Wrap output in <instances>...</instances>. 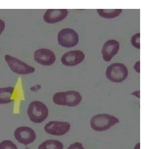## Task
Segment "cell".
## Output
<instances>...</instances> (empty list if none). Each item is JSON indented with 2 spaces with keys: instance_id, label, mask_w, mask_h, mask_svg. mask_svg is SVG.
<instances>
[{
  "instance_id": "9c48e42d",
  "label": "cell",
  "mask_w": 146,
  "mask_h": 149,
  "mask_svg": "<svg viewBox=\"0 0 146 149\" xmlns=\"http://www.w3.org/2000/svg\"><path fill=\"white\" fill-rule=\"evenodd\" d=\"M34 59L37 63L42 65L50 66L54 63L56 58L52 51L46 48H41L34 52Z\"/></svg>"
},
{
  "instance_id": "44dd1931",
  "label": "cell",
  "mask_w": 146,
  "mask_h": 149,
  "mask_svg": "<svg viewBox=\"0 0 146 149\" xmlns=\"http://www.w3.org/2000/svg\"><path fill=\"white\" fill-rule=\"evenodd\" d=\"M134 149H140V143L137 144V145L134 147Z\"/></svg>"
},
{
  "instance_id": "ac0fdd59",
  "label": "cell",
  "mask_w": 146,
  "mask_h": 149,
  "mask_svg": "<svg viewBox=\"0 0 146 149\" xmlns=\"http://www.w3.org/2000/svg\"><path fill=\"white\" fill-rule=\"evenodd\" d=\"M67 149H85V148L83 147V145L81 143L76 142L70 145Z\"/></svg>"
},
{
  "instance_id": "8992f818",
  "label": "cell",
  "mask_w": 146,
  "mask_h": 149,
  "mask_svg": "<svg viewBox=\"0 0 146 149\" xmlns=\"http://www.w3.org/2000/svg\"><path fill=\"white\" fill-rule=\"evenodd\" d=\"M4 58L10 70L17 74L25 75L35 71V68L19 60L17 58L13 57L10 55H6Z\"/></svg>"
},
{
  "instance_id": "ba28073f",
  "label": "cell",
  "mask_w": 146,
  "mask_h": 149,
  "mask_svg": "<svg viewBox=\"0 0 146 149\" xmlns=\"http://www.w3.org/2000/svg\"><path fill=\"white\" fill-rule=\"evenodd\" d=\"M70 128V124L65 121H53L47 123L44 129L49 134L61 136L66 134Z\"/></svg>"
},
{
  "instance_id": "3957f363",
  "label": "cell",
  "mask_w": 146,
  "mask_h": 149,
  "mask_svg": "<svg viewBox=\"0 0 146 149\" xmlns=\"http://www.w3.org/2000/svg\"><path fill=\"white\" fill-rule=\"evenodd\" d=\"M120 123L117 118L106 113H101L94 116L90 121L91 128L96 131H107L115 124Z\"/></svg>"
},
{
  "instance_id": "2e32d148",
  "label": "cell",
  "mask_w": 146,
  "mask_h": 149,
  "mask_svg": "<svg viewBox=\"0 0 146 149\" xmlns=\"http://www.w3.org/2000/svg\"><path fill=\"white\" fill-rule=\"evenodd\" d=\"M0 149H18V148L11 140H6L0 143Z\"/></svg>"
},
{
  "instance_id": "7402d4cb",
  "label": "cell",
  "mask_w": 146,
  "mask_h": 149,
  "mask_svg": "<svg viewBox=\"0 0 146 149\" xmlns=\"http://www.w3.org/2000/svg\"><path fill=\"white\" fill-rule=\"evenodd\" d=\"M0 52H1V49H0Z\"/></svg>"
},
{
  "instance_id": "e0dca14e",
  "label": "cell",
  "mask_w": 146,
  "mask_h": 149,
  "mask_svg": "<svg viewBox=\"0 0 146 149\" xmlns=\"http://www.w3.org/2000/svg\"><path fill=\"white\" fill-rule=\"evenodd\" d=\"M131 42L134 47L139 49L140 48V33L133 35L131 38Z\"/></svg>"
},
{
  "instance_id": "9a60e30c",
  "label": "cell",
  "mask_w": 146,
  "mask_h": 149,
  "mask_svg": "<svg viewBox=\"0 0 146 149\" xmlns=\"http://www.w3.org/2000/svg\"><path fill=\"white\" fill-rule=\"evenodd\" d=\"M63 144L59 141L48 140L40 144L38 149H63Z\"/></svg>"
},
{
  "instance_id": "5bb4252c",
  "label": "cell",
  "mask_w": 146,
  "mask_h": 149,
  "mask_svg": "<svg viewBox=\"0 0 146 149\" xmlns=\"http://www.w3.org/2000/svg\"><path fill=\"white\" fill-rule=\"evenodd\" d=\"M98 14L105 19H114L119 16L122 13V9H97Z\"/></svg>"
},
{
  "instance_id": "7a4b0ae2",
  "label": "cell",
  "mask_w": 146,
  "mask_h": 149,
  "mask_svg": "<svg viewBox=\"0 0 146 149\" xmlns=\"http://www.w3.org/2000/svg\"><path fill=\"white\" fill-rule=\"evenodd\" d=\"M27 114L30 120L40 124L46 120L49 115V110L45 104L40 101L32 102L28 107Z\"/></svg>"
},
{
  "instance_id": "30bf717a",
  "label": "cell",
  "mask_w": 146,
  "mask_h": 149,
  "mask_svg": "<svg viewBox=\"0 0 146 149\" xmlns=\"http://www.w3.org/2000/svg\"><path fill=\"white\" fill-rule=\"evenodd\" d=\"M85 55L81 51L75 50L67 52L61 58V62L65 66H75L81 63L85 59Z\"/></svg>"
},
{
  "instance_id": "7c38bea8",
  "label": "cell",
  "mask_w": 146,
  "mask_h": 149,
  "mask_svg": "<svg viewBox=\"0 0 146 149\" xmlns=\"http://www.w3.org/2000/svg\"><path fill=\"white\" fill-rule=\"evenodd\" d=\"M120 43L116 40L111 39L107 41L102 49L104 60L107 62H110L112 58L119 51Z\"/></svg>"
},
{
  "instance_id": "8fae6325",
  "label": "cell",
  "mask_w": 146,
  "mask_h": 149,
  "mask_svg": "<svg viewBox=\"0 0 146 149\" xmlns=\"http://www.w3.org/2000/svg\"><path fill=\"white\" fill-rule=\"evenodd\" d=\"M68 13L66 9H49L43 16V20L48 23H56L65 19Z\"/></svg>"
},
{
  "instance_id": "52a82bcc",
  "label": "cell",
  "mask_w": 146,
  "mask_h": 149,
  "mask_svg": "<svg viewBox=\"0 0 146 149\" xmlns=\"http://www.w3.org/2000/svg\"><path fill=\"white\" fill-rule=\"evenodd\" d=\"M14 136L19 143L25 146L33 143L36 139L35 131L28 127H18L14 131Z\"/></svg>"
},
{
  "instance_id": "5b68a950",
  "label": "cell",
  "mask_w": 146,
  "mask_h": 149,
  "mask_svg": "<svg viewBox=\"0 0 146 149\" xmlns=\"http://www.w3.org/2000/svg\"><path fill=\"white\" fill-rule=\"evenodd\" d=\"M79 40L78 33L70 28L62 29L57 35L58 43L65 48H72L76 46Z\"/></svg>"
},
{
  "instance_id": "6da1fadb",
  "label": "cell",
  "mask_w": 146,
  "mask_h": 149,
  "mask_svg": "<svg viewBox=\"0 0 146 149\" xmlns=\"http://www.w3.org/2000/svg\"><path fill=\"white\" fill-rule=\"evenodd\" d=\"M82 99L81 95L75 91L57 92L53 97V101L56 105L69 107H75L78 105Z\"/></svg>"
},
{
  "instance_id": "ffe728a7",
  "label": "cell",
  "mask_w": 146,
  "mask_h": 149,
  "mask_svg": "<svg viewBox=\"0 0 146 149\" xmlns=\"http://www.w3.org/2000/svg\"><path fill=\"white\" fill-rule=\"evenodd\" d=\"M140 61H138V62H137L136 63V64L134 66V70L136 71V72H137L138 73L140 72Z\"/></svg>"
},
{
  "instance_id": "277c9868",
  "label": "cell",
  "mask_w": 146,
  "mask_h": 149,
  "mask_svg": "<svg viewBox=\"0 0 146 149\" xmlns=\"http://www.w3.org/2000/svg\"><path fill=\"white\" fill-rule=\"evenodd\" d=\"M128 70L122 63H114L109 65L106 70L107 79L114 83H121L128 77Z\"/></svg>"
},
{
  "instance_id": "4fadbf2b",
  "label": "cell",
  "mask_w": 146,
  "mask_h": 149,
  "mask_svg": "<svg viewBox=\"0 0 146 149\" xmlns=\"http://www.w3.org/2000/svg\"><path fill=\"white\" fill-rule=\"evenodd\" d=\"M14 91V87H7L0 88V104H7L12 102L11 97Z\"/></svg>"
},
{
  "instance_id": "d6986e66",
  "label": "cell",
  "mask_w": 146,
  "mask_h": 149,
  "mask_svg": "<svg viewBox=\"0 0 146 149\" xmlns=\"http://www.w3.org/2000/svg\"><path fill=\"white\" fill-rule=\"evenodd\" d=\"M5 26H6L5 22L3 20H2L1 19H0V35H1V33L4 31V30L5 29Z\"/></svg>"
}]
</instances>
